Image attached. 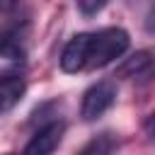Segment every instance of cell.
<instances>
[{
	"mask_svg": "<svg viewBox=\"0 0 155 155\" xmlns=\"http://www.w3.org/2000/svg\"><path fill=\"white\" fill-rule=\"evenodd\" d=\"M145 136H148V140L150 143H155V111L148 116V121H145Z\"/></svg>",
	"mask_w": 155,
	"mask_h": 155,
	"instance_id": "cell-10",
	"label": "cell"
},
{
	"mask_svg": "<svg viewBox=\"0 0 155 155\" xmlns=\"http://www.w3.org/2000/svg\"><path fill=\"white\" fill-rule=\"evenodd\" d=\"M75 2H78V7H80L82 15H97L104 7L107 0H75Z\"/></svg>",
	"mask_w": 155,
	"mask_h": 155,
	"instance_id": "cell-9",
	"label": "cell"
},
{
	"mask_svg": "<svg viewBox=\"0 0 155 155\" xmlns=\"http://www.w3.org/2000/svg\"><path fill=\"white\" fill-rule=\"evenodd\" d=\"M114 102H116V82L114 80H99L85 90L82 104H80V116L85 121H94L107 109H111Z\"/></svg>",
	"mask_w": 155,
	"mask_h": 155,
	"instance_id": "cell-2",
	"label": "cell"
},
{
	"mask_svg": "<svg viewBox=\"0 0 155 155\" xmlns=\"http://www.w3.org/2000/svg\"><path fill=\"white\" fill-rule=\"evenodd\" d=\"M131 39L128 31L121 27H107L92 34L90 41V56H87V68H104L111 61L121 58L128 48Z\"/></svg>",
	"mask_w": 155,
	"mask_h": 155,
	"instance_id": "cell-1",
	"label": "cell"
},
{
	"mask_svg": "<svg viewBox=\"0 0 155 155\" xmlns=\"http://www.w3.org/2000/svg\"><path fill=\"white\" fill-rule=\"evenodd\" d=\"M116 148V143L111 140V136L109 133H104V136H99V138H94V140H90L85 148H82V153L87 155V153H109V150H114Z\"/></svg>",
	"mask_w": 155,
	"mask_h": 155,
	"instance_id": "cell-8",
	"label": "cell"
},
{
	"mask_svg": "<svg viewBox=\"0 0 155 155\" xmlns=\"http://www.w3.org/2000/svg\"><path fill=\"white\" fill-rule=\"evenodd\" d=\"M0 56L10 58V61H19L24 56V46H22V36L17 31L2 29L0 31Z\"/></svg>",
	"mask_w": 155,
	"mask_h": 155,
	"instance_id": "cell-6",
	"label": "cell"
},
{
	"mask_svg": "<svg viewBox=\"0 0 155 155\" xmlns=\"http://www.w3.org/2000/svg\"><path fill=\"white\" fill-rule=\"evenodd\" d=\"M63 133H65V124L63 121H48L46 126H41L31 140L24 145V153L29 155H46V153H53L61 140H63Z\"/></svg>",
	"mask_w": 155,
	"mask_h": 155,
	"instance_id": "cell-3",
	"label": "cell"
},
{
	"mask_svg": "<svg viewBox=\"0 0 155 155\" xmlns=\"http://www.w3.org/2000/svg\"><path fill=\"white\" fill-rule=\"evenodd\" d=\"M24 90H27L24 78H19V75H5V78H0V114L10 111L22 99Z\"/></svg>",
	"mask_w": 155,
	"mask_h": 155,
	"instance_id": "cell-5",
	"label": "cell"
},
{
	"mask_svg": "<svg viewBox=\"0 0 155 155\" xmlns=\"http://www.w3.org/2000/svg\"><path fill=\"white\" fill-rule=\"evenodd\" d=\"M90 41H92V34H75L65 46H63V53H61V68L65 73H78L82 68H87V56H90Z\"/></svg>",
	"mask_w": 155,
	"mask_h": 155,
	"instance_id": "cell-4",
	"label": "cell"
},
{
	"mask_svg": "<svg viewBox=\"0 0 155 155\" xmlns=\"http://www.w3.org/2000/svg\"><path fill=\"white\" fill-rule=\"evenodd\" d=\"M148 29H153L155 31V7L150 10V15H148Z\"/></svg>",
	"mask_w": 155,
	"mask_h": 155,
	"instance_id": "cell-12",
	"label": "cell"
},
{
	"mask_svg": "<svg viewBox=\"0 0 155 155\" xmlns=\"http://www.w3.org/2000/svg\"><path fill=\"white\" fill-rule=\"evenodd\" d=\"M17 5V0H0V12H10Z\"/></svg>",
	"mask_w": 155,
	"mask_h": 155,
	"instance_id": "cell-11",
	"label": "cell"
},
{
	"mask_svg": "<svg viewBox=\"0 0 155 155\" xmlns=\"http://www.w3.org/2000/svg\"><path fill=\"white\" fill-rule=\"evenodd\" d=\"M148 65H150V51H138V53H133L131 58H126V61L119 65L116 75H121V78H136V75H140Z\"/></svg>",
	"mask_w": 155,
	"mask_h": 155,
	"instance_id": "cell-7",
	"label": "cell"
}]
</instances>
